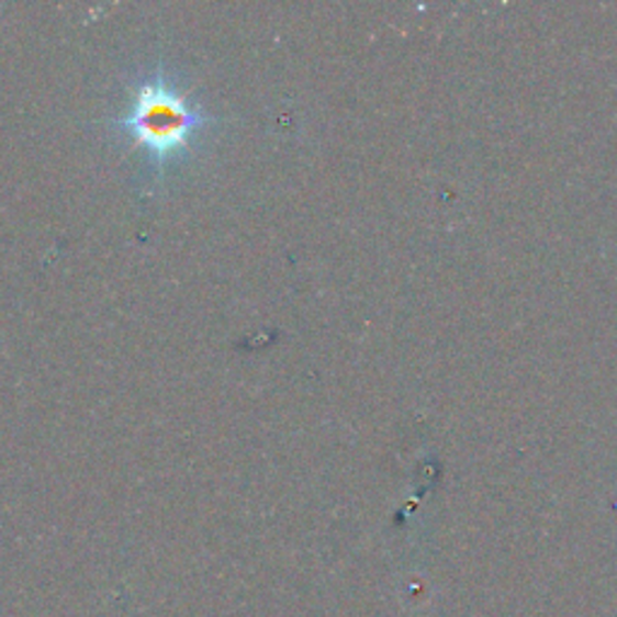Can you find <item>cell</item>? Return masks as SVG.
Here are the masks:
<instances>
[{"label":"cell","instance_id":"6da1fadb","mask_svg":"<svg viewBox=\"0 0 617 617\" xmlns=\"http://www.w3.org/2000/svg\"><path fill=\"white\" fill-rule=\"evenodd\" d=\"M207 126L210 116L162 66L147 68L131 80L126 104L111 119V133L143 157L153 183L193 153Z\"/></svg>","mask_w":617,"mask_h":617}]
</instances>
